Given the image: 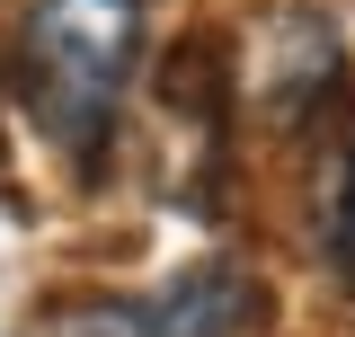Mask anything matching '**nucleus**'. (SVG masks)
<instances>
[{
	"instance_id": "f03ea898",
	"label": "nucleus",
	"mask_w": 355,
	"mask_h": 337,
	"mask_svg": "<svg viewBox=\"0 0 355 337\" xmlns=\"http://www.w3.org/2000/svg\"><path fill=\"white\" fill-rule=\"evenodd\" d=\"M249 320H258V284H249V266L205 257V266L169 275L160 293L133 311V337H249Z\"/></svg>"
},
{
	"instance_id": "7ed1b4c3",
	"label": "nucleus",
	"mask_w": 355,
	"mask_h": 337,
	"mask_svg": "<svg viewBox=\"0 0 355 337\" xmlns=\"http://www.w3.org/2000/svg\"><path fill=\"white\" fill-rule=\"evenodd\" d=\"M329 71H338L329 27H320L311 9H284V18H275V36H266V53H258V98L275 107V116H302L311 98L329 89Z\"/></svg>"
},
{
	"instance_id": "20e7f679",
	"label": "nucleus",
	"mask_w": 355,
	"mask_h": 337,
	"mask_svg": "<svg viewBox=\"0 0 355 337\" xmlns=\"http://www.w3.org/2000/svg\"><path fill=\"white\" fill-rule=\"evenodd\" d=\"M320 249H329V266L355 284V142H338L329 151V178H320Z\"/></svg>"
},
{
	"instance_id": "f257e3e1",
	"label": "nucleus",
	"mask_w": 355,
	"mask_h": 337,
	"mask_svg": "<svg viewBox=\"0 0 355 337\" xmlns=\"http://www.w3.org/2000/svg\"><path fill=\"white\" fill-rule=\"evenodd\" d=\"M133 44H142V0H36L27 71H36V107L71 142L107 125V107L133 71Z\"/></svg>"
},
{
	"instance_id": "39448f33",
	"label": "nucleus",
	"mask_w": 355,
	"mask_h": 337,
	"mask_svg": "<svg viewBox=\"0 0 355 337\" xmlns=\"http://www.w3.org/2000/svg\"><path fill=\"white\" fill-rule=\"evenodd\" d=\"M27 337H133V320L107 311V302H71V311H44Z\"/></svg>"
}]
</instances>
